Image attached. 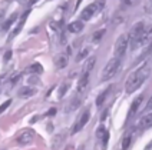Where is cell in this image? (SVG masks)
<instances>
[{"mask_svg":"<svg viewBox=\"0 0 152 150\" xmlns=\"http://www.w3.org/2000/svg\"><path fill=\"white\" fill-rule=\"evenodd\" d=\"M149 73H151V69H149V64H148V63H145L144 66L138 67L136 70H134L126 79L125 92H126L128 94H131V93H134L135 90H138V89L141 87V84L146 80V77L149 76Z\"/></svg>","mask_w":152,"mask_h":150,"instance_id":"6da1fadb","label":"cell"},{"mask_svg":"<svg viewBox=\"0 0 152 150\" xmlns=\"http://www.w3.org/2000/svg\"><path fill=\"white\" fill-rule=\"evenodd\" d=\"M145 32L146 30H145L144 22H138V23H135V25L132 26V29L129 30V34H128V37H129V46H131L132 50H135L139 46H142V37H144Z\"/></svg>","mask_w":152,"mask_h":150,"instance_id":"7a4b0ae2","label":"cell"},{"mask_svg":"<svg viewBox=\"0 0 152 150\" xmlns=\"http://www.w3.org/2000/svg\"><path fill=\"white\" fill-rule=\"evenodd\" d=\"M119 67H121V59L119 57H113L110 59L109 62L105 64L103 70H102L101 75V82H109L113 76L118 73Z\"/></svg>","mask_w":152,"mask_h":150,"instance_id":"3957f363","label":"cell"},{"mask_svg":"<svg viewBox=\"0 0 152 150\" xmlns=\"http://www.w3.org/2000/svg\"><path fill=\"white\" fill-rule=\"evenodd\" d=\"M128 46H129V37L128 34H121L116 42H115V46H113V54L115 57H122L128 50Z\"/></svg>","mask_w":152,"mask_h":150,"instance_id":"277c9868","label":"cell"},{"mask_svg":"<svg viewBox=\"0 0 152 150\" xmlns=\"http://www.w3.org/2000/svg\"><path fill=\"white\" fill-rule=\"evenodd\" d=\"M103 7V3L102 1H95V3H91V4H88L86 7L82 10V13H80V20L82 22H88V20H91L101 9Z\"/></svg>","mask_w":152,"mask_h":150,"instance_id":"5b68a950","label":"cell"},{"mask_svg":"<svg viewBox=\"0 0 152 150\" xmlns=\"http://www.w3.org/2000/svg\"><path fill=\"white\" fill-rule=\"evenodd\" d=\"M33 140H34V132L32 129H23L16 137V143L20 144V146H29V144L33 143Z\"/></svg>","mask_w":152,"mask_h":150,"instance_id":"8992f818","label":"cell"},{"mask_svg":"<svg viewBox=\"0 0 152 150\" xmlns=\"http://www.w3.org/2000/svg\"><path fill=\"white\" fill-rule=\"evenodd\" d=\"M89 117H91L89 109H85V110H82V112H80V114H79V117H77V120H76L75 126H73V129L70 130V133L75 134V133H77L79 130H82V127H85V126H86V123L89 122Z\"/></svg>","mask_w":152,"mask_h":150,"instance_id":"52a82bcc","label":"cell"},{"mask_svg":"<svg viewBox=\"0 0 152 150\" xmlns=\"http://www.w3.org/2000/svg\"><path fill=\"white\" fill-rule=\"evenodd\" d=\"M65 139H66V133H65V132L55 134V136L52 137V140H50V147H52V150H59L60 147H62L63 142H65Z\"/></svg>","mask_w":152,"mask_h":150,"instance_id":"ba28073f","label":"cell"},{"mask_svg":"<svg viewBox=\"0 0 152 150\" xmlns=\"http://www.w3.org/2000/svg\"><path fill=\"white\" fill-rule=\"evenodd\" d=\"M36 87L33 86H25V87H22V89H19V92H17V96L20 97V99H29V97H32L36 94Z\"/></svg>","mask_w":152,"mask_h":150,"instance_id":"9c48e42d","label":"cell"},{"mask_svg":"<svg viewBox=\"0 0 152 150\" xmlns=\"http://www.w3.org/2000/svg\"><path fill=\"white\" fill-rule=\"evenodd\" d=\"M144 94H139L138 97H135V100L132 101V104H131V107H129V112H128V117L131 119V117H134L136 112L139 110V106L142 104V101H144Z\"/></svg>","mask_w":152,"mask_h":150,"instance_id":"30bf717a","label":"cell"},{"mask_svg":"<svg viewBox=\"0 0 152 150\" xmlns=\"http://www.w3.org/2000/svg\"><path fill=\"white\" fill-rule=\"evenodd\" d=\"M29 13H30V10H26L25 13L22 14V17H20V22L17 23V27L10 33V36H9V40H12L13 37H16L17 34L20 33V30L23 29V25H25V22H26V19H27V16H29Z\"/></svg>","mask_w":152,"mask_h":150,"instance_id":"8fae6325","label":"cell"},{"mask_svg":"<svg viewBox=\"0 0 152 150\" xmlns=\"http://www.w3.org/2000/svg\"><path fill=\"white\" fill-rule=\"evenodd\" d=\"M95 64H96V57L95 56L88 57L83 64V69H82V75H91V72L95 69Z\"/></svg>","mask_w":152,"mask_h":150,"instance_id":"7c38bea8","label":"cell"},{"mask_svg":"<svg viewBox=\"0 0 152 150\" xmlns=\"http://www.w3.org/2000/svg\"><path fill=\"white\" fill-rule=\"evenodd\" d=\"M83 22L82 20H75V22H70L68 25V30L70 33H80L83 30Z\"/></svg>","mask_w":152,"mask_h":150,"instance_id":"4fadbf2b","label":"cell"},{"mask_svg":"<svg viewBox=\"0 0 152 150\" xmlns=\"http://www.w3.org/2000/svg\"><path fill=\"white\" fill-rule=\"evenodd\" d=\"M89 84V75H82L80 73V77H79V82H77V92L79 93H83L86 90Z\"/></svg>","mask_w":152,"mask_h":150,"instance_id":"5bb4252c","label":"cell"},{"mask_svg":"<svg viewBox=\"0 0 152 150\" xmlns=\"http://www.w3.org/2000/svg\"><path fill=\"white\" fill-rule=\"evenodd\" d=\"M66 64H68V54L62 53L55 57V66L58 69H63V67H66Z\"/></svg>","mask_w":152,"mask_h":150,"instance_id":"9a60e30c","label":"cell"},{"mask_svg":"<svg viewBox=\"0 0 152 150\" xmlns=\"http://www.w3.org/2000/svg\"><path fill=\"white\" fill-rule=\"evenodd\" d=\"M151 126H152V112L148 113V114H145V116L139 120V123H138V127H141V129H148V127H151Z\"/></svg>","mask_w":152,"mask_h":150,"instance_id":"2e32d148","label":"cell"},{"mask_svg":"<svg viewBox=\"0 0 152 150\" xmlns=\"http://www.w3.org/2000/svg\"><path fill=\"white\" fill-rule=\"evenodd\" d=\"M132 136H134V129L128 130L126 133L124 134V139H122V149L124 150H126L129 147V144L132 142Z\"/></svg>","mask_w":152,"mask_h":150,"instance_id":"e0dca14e","label":"cell"},{"mask_svg":"<svg viewBox=\"0 0 152 150\" xmlns=\"http://www.w3.org/2000/svg\"><path fill=\"white\" fill-rule=\"evenodd\" d=\"M17 17H19V14H17V13H13V14L9 17L4 23H3V26H1V30H3V32H7L9 29H10V26H12L17 20Z\"/></svg>","mask_w":152,"mask_h":150,"instance_id":"ac0fdd59","label":"cell"},{"mask_svg":"<svg viewBox=\"0 0 152 150\" xmlns=\"http://www.w3.org/2000/svg\"><path fill=\"white\" fill-rule=\"evenodd\" d=\"M109 90H110V87H108L106 90H102V92L99 93V96L96 97V107H102V104L105 103V100H106V97H108Z\"/></svg>","mask_w":152,"mask_h":150,"instance_id":"d6986e66","label":"cell"},{"mask_svg":"<svg viewBox=\"0 0 152 150\" xmlns=\"http://www.w3.org/2000/svg\"><path fill=\"white\" fill-rule=\"evenodd\" d=\"M26 72L27 73H36V75H40L43 72V67L42 64H39V63H33V64H30V66L26 69Z\"/></svg>","mask_w":152,"mask_h":150,"instance_id":"ffe728a7","label":"cell"},{"mask_svg":"<svg viewBox=\"0 0 152 150\" xmlns=\"http://www.w3.org/2000/svg\"><path fill=\"white\" fill-rule=\"evenodd\" d=\"M79 106H80V99H79V97H73V99L68 103V109H66V112H73V110H76Z\"/></svg>","mask_w":152,"mask_h":150,"instance_id":"44dd1931","label":"cell"},{"mask_svg":"<svg viewBox=\"0 0 152 150\" xmlns=\"http://www.w3.org/2000/svg\"><path fill=\"white\" fill-rule=\"evenodd\" d=\"M89 51L91 49L89 47H83V49H80V51L77 53V56H76V62H82L83 59H88V54H89Z\"/></svg>","mask_w":152,"mask_h":150,"instance_id":"7402d4cb","label":"cell"},{"mask_svg":"<svg viewBox=\"0 0 152 150\" xmlns=\"http://www.w3.org/2000/svg\"><path fill=\"white\" fill-rule=\"evenodd\" d=\"M106 133H108V130H106L103 126H99V127H98V130H96V139H99V140L102 142V139L106 136Z\"/></svg>","mask_w":152,"mask_h":150,"instance_id":"603a6c76","label":"cell"},{"mask_svg":"<svg viewBox=\"0 0 152 150\" xmlns=\"http://www.w3.org/2000/svg\"><path fill=\"white\" fill-rule=\"evenodd\" d=\"M20 77H22V75H16V76H13V77H10L9 79V84H7V89H12L15 84L20 80Z\"/></svg>","mask_w":152,"mask_h":150,"instance_id":"cb8c5ba5","label":"cell"},{"mask_svg":"<svg viewBox=\"0 0 152 150\" xmlns=\"http://www.w3.org/2000/svg\"><path fill=\"white\" fill-rule=\"evenodd\" d=\"M29 86H37V84H40V77L36 75V76H32V77H29Z\"/></svg>","mask_w":152,"mask_h":150,"instance_id":"d4e9b609","label":"cell"},{"mask_svg":"<svg viewBox=\"0 0 152 150\" xmlns=\"http://www.w3.org/2000/svg\"><path fill=\"white\" fill-rule=\"evenodd\" d=\"M105 34V29H101V30H98V32H95L93 33V37H92V40L93 42H99L102 39V36Z\"/></svg>","mask_w":152,"mask_h":150,"instance_id":"484cf974","label":"cell"},{"mask_svg":"<svg viewBox=\"0 0 152 150\" xmlns=\"http://www.w3.org/2000/svg\"><path fill=\"white\" fill-rule=\"evenodd\" d=\"M68 89H69V83L62 84V86L59 87V97H63V96H65V93L68 92Z\"/></svg>","mask_w":152,"mask_h":150,"instance_id":"4316f807","label":"cell"},{"mask_svg":"<svg viewBox=\"0 0 152 150\" xmlns=\"http://www.w3.org/2000/svg\"><path fill=\"white\" fill-rule=\"evenodd\" d=\"M142 112H144V113H151L152 112V96H151V99L148 100V103L145 104V107Z\"/></svg>","mask_w":152,"mask_h":150,"instance_id":"83f0119b","label":"cell"},{"mask_svg":"<svg viewBox=\"0 0 152 150\" xmlns=\"http://www.w3.org/2000/svg\"><path fill=\"white\" fill-rule=\"evenodd\" d=\"M149 53H152V39L149 40V44H148V47H146V50L144 51V54H142V57H145V56H148Z\"/></svg>","mask_w":152,"mask_h":150,"instance_id":"f1b7e54d","label":"cell"},{"mask_svg":"<svg viewBox=\"0 0 152 150\" xmlns=\"http://www.w3.org/2000/svg\"><path fill=\"white\" fill-rule=\"evenodd\" d=\"M108 114H109V109L103 110V112H102V116H101V122H105V119L108 117Z\"/></svg>","mask_w":152,"mask_h":150,"instance_id":"f546056e","label":"cell"},{"mask_svg":"<svg viewBox=\"0 0 152 150\" xmlns=\"http://www.w3.org/2000/svg\"><path fill=\"white\" fill-rule=\"evenodd\" d=\"M9 104H10V100H6V101H4V103L1 104V107H0V112L3 113V112H4V110L9 107Z\"/></svg>","mask_w":152,"mask_h":150,"instance_id":"4dcf8cb0","label":"cell"},{"mask_svg":"<svg viewBox=\"0 0 152 150\" xmlns=\"http://www.w3.org/2000/svg\"><path fill=\"white\" fill-rule=\"evenodd\" d=\"M145 10L148 12V13H152V0H148V3H146V7Z\"/></svg>","mask_w":152,"mask_h":150,"instance_id":"1f68e13d","label":"cell"},{"mask_svg":"<svg viewBox=\"0 0 152 150\" xmlns=\"http://www.w3.org/2000/svg\"><path fill=\"white\" fill-rule=\"evenodd\" d=\"M53 114H56V109H55V107H52L50 110H49V112L46 113V116H48V117H52Z\"/></svg>","mask_w":152,"mask_h":150,"instance_id":"d6a6232c","label":"cell"},{"mask_svg":"<svg viewBox=\"0 0 152 150\" xmlns=\"http://www.w3.org/2000/svg\"><path fill=\"white\" fill-rule=\"evenodd\" d=\"M10 57H12V51L9 50V51H6V54H4V60H9Z\"/></svg>","mask_w":152,"mask_h":150,"instance_id":"836d02e7","label":"cell"},{"mask_svg":"<svg viewBox=\"0 0 152 150\" xmlns=\"http://www.w3.org/2000/svg\"><path fill=\"white\" fill-rule=\"evenodd\" d=\"M145 150H152V142L146 144V147H145Z\"/></svg>","mask_w":152,"mask_h":150,"instance_id":"e575fe53","label":"cell"},{"mask_svg":"<svg viewBox=\"0 0 152 150\" xmlns=\"http://www.w3.org/2000/svg\"><path fill=\"white\" fill-rule=\"evenodd\" d=\"M36 1H39V0H29V4H34Z\"/></svg>","mask_w":152,"mask_h":150,"instance_id":"d590c367","label":"cell"},{"mask_svg":"<svg viewBox=\"0 0 152 150\" xmlns=\"http://www.w3.org/2000/svg\"><path fill=\"white\" fill-rule=\"evenodd\" d=\"M52 127H53V126H52V125H49V126H48V132H52Z\"/></svg>","mask_w":152,"mask_h":150,"instance_id":"8d00e7d4","label":"cell"},{"mask_svg":"<svg viewBox=\"0 0 152 150\" xmlns=\"http://www.w3.org/2000/svg\"><path fill=\"white\" fill-rule=\"evenodd\" d=\"M17 1H19L20 4H25V3H26V0H17Z\"/></svg>","mask_w":152,"mask_h":150,"instance_id":"74e56055","label":"cell"},{"mask_svg":"<svg viewBox=\"0 0 152 150\" xmlns=\"http://www.w3.org/2000/svg\"><path fill=\"white\" fill-rule=\"evenodd\" d=\"M77 150H85V146H79V149Z\"/></svg>","mask_w":152,"mask_h":150,"instance_id":"f35d334b","label":"cell"},{"mask_svg":"<svg viewBox=\"0 0 152 150\" xmlns=\"http://www.w3.org/2000/svg\"><path fill=\"white\" fill-rule=\"evenodd\" d=\"M6 1H7V3H10V1H13V0H6Z\"/></svg>","mask_w":152,"mask_h":150,"instance_id":"ab89813d","label":"cell"}]
</instances>
